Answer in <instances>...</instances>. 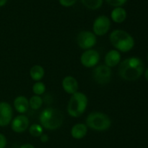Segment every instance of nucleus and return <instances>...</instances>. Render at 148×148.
<instances>
[{
  "label": "nucleus",
  "mask_w": 148,
  "mask_h": 148,
  "mask_svg": "<svg viewBox=\"0 0 148 148\" xmlns=\"http://www.w3.org/2000/svg\"><path fill=\"white\" fill-rule=\"evenodd\" d=\"M110 41L115 49L121 52H128L134 48L135 41L132 35L124 30H113L109 36Z\"/></svg>",
  "instance_id": "3"
},
{
  "label": "nucleus",
  "mask_w": 148,
  "mask_h": 148,
  "mask_svg": "<svg viewBox=\"0 0 148 148\" xmlns=\"http://www.w3.org/2000/svg\"><path fill=\"white\" fill-rule=\"evenodd\" d=\"M85 7L91 10H95L101 8L103 4V0H81Z\"/></svg>",
  "instance_id": "18"
},
{
  "label": "nucleus",
  "mask_w": 148,
  "mask_h": 148,
  "mask_svg": "<svg viewBox=\"0 0 148 148\" xmlns=\"http://www.w3.org/2000/svg\"><path fill=\"white\" fill-rule=\"evenodd\" d=\"M86 125L88 128L97 131H106L111 127V120L109 116L101 112H92L86 118Z\"/></svg>",
  "instance_id": "5"
},
{
  "label": "nucleus",
  "mask_w": 148,
  "mask_h": 148,
  "mask_svg": "<svg viewBox=\"0 0 148 148\" xmlns=\"http://www.w3.org/2000/svg\"><path fill=\"white\" fill-rule=\"evenodd\" d=\"M29 133L33 137H40V135L43 133V128L40 124L33 123L29 126Z\"/></svg>",
  "instance_id": "20"
},
{
  "label": "nucleus",
  "mask_w": 148,
  "mask_h": 148,
  "mask_svg": "<svg viewBox=\"0 0 148 148\" xmlns=\"http://www.w3.org/2000/svg\"><path fill=\"white\" fill-rule=\"evenodd\" d=\"M14 107L17 113L24 114L29 109V100L23 95L18 96L14 100Z\"/></svg>",
  "instance_id": "14"
},
{
  "label": "nucleus",
  "mask_w": 148,
  "mask_h": 148,
  "mask_svg": "<svg viewBox=\"0 0 148 148\" xmlns=\"http://www.w3.org/2000/svg\"><path fill=\"white\" fill-rule=\"evenodd\" d=\"M77 43L79 48L84 50L90 49L96 44L97 38L93 32L83 30L78 33L77 36Z\"/></svg>",
  "instance_id": "7"
},
{
  "label": "nucleus",
  "mask_w": 148,
  "mask_h": 148,
  "mask_svg": "<svg viewBox=\"0 0 148 148\" xmlns=\"http://www.w3.org/2000/svg\"><path fill=\"white\" fill-rule=\"evenodd\" d=\"M105 65L109 68H114L121 62V54L116 49H111L108 52L104 58Z\"/></svg>",
  "instance_id": "13"
},
{
  "label": "nucleus",
  "mask_w": 148,
  "mask_h": 148,
  "mask_svg": "<svg viewBox=\"0 0 148 148\" xmlns=\"http://www.w3.org/2000/svg\"><path fill=\"white\" fill-rule=\"evenodd\" d=\"M20 148H35V147L31 144H24Z\"/></svg>",
  "instance_id": "26"
},
{
  "label": "nucleus",
  "mask_w": 148,
  "mask_h": 148,
  "mask_svg": "<svg viewBox=\"0 0 148 148\" xmlns=\"http://www.w3.org/2000/svg\"><path fill=\"white\" fill-rule=\"evenodd\" d=\"M39 120L42 127L47 130L53 131L62 126L64 121V116L59 109L47 107L40 113Z\"/></svg>",
  "instance_id": "2"
},
{
  "label": "nucleus",
  "mask_w": 148,
  "mask_h": 148,
  "mask_svg": "<svg viewBox=\"0 0 148 148\" xmlns=\"http://www.w3.org/2000/svg\"><path fill=\"white\" fill-rule=\"evenodd\" d=\"M112 71L111 68L106 65H96L92 71V78L97 84L106 85L111 81Z\"/></svg>",
  "instance_id": "6"
},
{
  "label": "nucleus",
  "mask_w": 148,
  "mask_h": 148,
  "mask_svg": "<svg viewBox=\"0 0 148 148\" xmlns=\"http://www.w3.org/2000/svg\"><path fill=\"white\" fill-rule=\"evenodd\" d=\"M12 106L7 102H0V126H8L12 120Z\"/></svg>",
  "instance_id": "10"
},
{
  "label": "nucleus",
  "mask_w": 148,
  "mask_h": 148,
  "mask_svg": "<svg viewBox=\"0 0 148 148\" xmlns=\"http://www.w3.org/2000/svg\"><path fill=\"white\" fill-rule=\"evenodd\" d=\"M88 130V127L85 123H76L71 129V136L75 139H81L86 136Z\"/></svg>",
  "instance_id": "15"
},
{
  "label": "nucleus",
  "mask_w": 148,
  "mask_h": 148,
  "mask_svg": "<svg viewBox=\"0 0 148 148\" xmlns=\"http://www.w3.org/2000/svg\"><path fill=\"white\" fill-rule=\"evenodd\" d=\"M100 54L95 49L85 50L80 56V62L84 67L88 68H94L100 61Z\"/></svg>",
  "instance_id": "9"
},
{
  "label": "nucleus",
  "mask_w": 148,
  "mask_h": 148,
  "mask_svg": "<svg viewBox=\"0 0 148 148\" xmlns=\"http://www.w3.org/2000/svg\"><path fill=\"white\" fill-rule=\"evenodd\" d=\"M7 2V0H0V7L5 5Z\"/></svg>",
  "instance_id": "27"
},
{
  "label": "nucleus",
  "mask_w": 148,
  "mask_h": 148,
  "mask_svg": "<svg viewBox=\"0 0 148 148\" xmlns=\"http://www.w3.org/2000/svg\"><path fill=\"white\" fill-rule=\"evenodd\" d=\"M147 60H148V55H147Z\"/></svg>",
  "instance_id": "29"
},
{
  "label": "nucleus",
  "mask_w": 148,
  "mask_h": 148,
  "mask_svg": "<svg viewBox=\"0 0 148 148\" xmlns=\"http://www.w3.org/2000/svg\"><path fill=\"white\" fill-rule=\"evenodd\" d=\"M88 99L84 93L77 91L72 94L67 104V113L71 117L78 118L86 110Z\"/></svg>",
  "instance_id": "4"
},
{
  "label": "nucleus",
  "mask_w": 148,
  "mask_h": 148,
  "mask_svg": "<svg viewBox=\"0 0 148 148\" xmlns=\"http://www.w3.org/2000/svg\"><path fill=\"white\" fill-rule=\"evenodd\" d=\"M62 85L64 91L71 95L76 93L79 89V84L77 80L72 75L65 76L62 80Z\"/></svg>",
  "instance_id": "12"
},
{
  "label": "nucleus",
  "mask_w": 148,
  "mask_h": 148,
  "mask_svg": "<svg viewBox=\"0 0 148 148\" xmlns=\"http://www.w3.org/2000/svg\"><path fill=\"white\" fill-rule=\"evenodd\" d=\"M30 75L35 81H40L45 75V70L41 65H35L30 68Z\"/></svg>",
  "instance_id": "17"
},
{
  "label": "nucleus",
  "mask_w": 148,
  "mask_h": 148,
  "mask_svg": "<svg viewBox=\"0 0 148 148\" xmlns=\"http://www.w3.org/2000/svg\"><path fill=\"white\" fill-rule=\"evenodd\" d=\"M43 103V100L40 96L33 95L29 100V107L33 110H38Z\"/></svg>",
  "instance_id": "19"
},
{
  "label": "nucleus",
  "mask_w": 148,
  "mask_h": 148,
  "mask_svg": "<svg viewBox=\"0 0 148 148\" xmlns=\"http://www.w3.org/2000/svg\"><path fill=\"white\" fill-rule=\"evenodd\" d=\"M119 65V74L125 81H134L144 73V63L140 58L137 57L127 58L120 62Z\"/></svg>",
  "instance_id": "1"
},
{
  "label": "nucleus",
  "mask_w": 148,
  "mask_h": 148,
  "mask_svg": "<svg viewBox=\"0 0 148 148\" xmlns=\"http://www.w3.org/2000/svg\"><path fill=\"white\" fill-rule=\"evenodd\" d=\"M7 145V139L2 133H0V148H5Z\"/></svg>",
  "instance_id": "24"
},
{
  "label": "nucleus",
  "mask_w": 148,
  "mask_h": 148,
  "mask_svg": "<svg viewBox=\"0 0 148 148\" xmlns=\"http://www.w3.org/2000/svg\"><path fill=\"white\" fill-rule=\"evenodd\" d=\"M111 20L106 15H100L95 19L92 24V32L96 36L106 34L111 28Z\"/></svg>",
  "instance_id": "8"
},
{
  "label": "nucleus",
  "mask_w": 148,
  "mask_h": 148,
  "mask_svg": "<svg viewBox=\"0 0 148 148\" xmlns=\"http://www.w3.org/2000/svg\"><path fill=\"white\" fill-rule=\"evenodd\" d=\"M127 11L122 7H115L111 13V20L116 23H122L127 19Z\"/></svg>",
  "instance_id": "16"
},
{
  "label": "nucleus",
  "mask_w": 148,
  "mask_h": 148,
  "mask_svg": "<svg viewBox=\"0 0 148 148\" xmlns=\"http://www.w3.org/2000/svg\"><path fill=\"white\" fill-rule=\"evenodd\" d=\"M106 2L111 6L114 7H122L124 4H126L127 0H106Z\"/></svg>",
  "instance_id": "22"
},
{
  "label": "nucleus",
  "mask_w": 148,
  "mask_h": 148,
  "mask_svg": "<svg viewBox=\"0 0 148 148\" xmlns=\"http://www.w3.org/2000/svg\"><path fill=\"white\" fill-rule=\"evenodd\" d=\"M40 142H43V143H46L47 142H49V135L46 134V133H42L40 136Z\"/></svg>",
  "instance_id": "25"
},
{
  "label": "nucleus",
  "mask_w": 148,
  "mask_h": 148,
  "mask_svg": "<svg viewBox=\"0 0 148 148\" xmlns=\"http://www.w3.org/2000/svg\"><path fill=\"white\" fill-rule=\"evenodd\" d=\"M145 78L147 80V81H148V68H147L146 71H145Z\"/></svg>",
  "instance_id": "28"
},
{
  "label": "nucleus",
  "mask_w": 148,
  "mask_h": 148,
  "mask_svg": "<svg viewBox=\"0 0 148 148\" xmlns=\"http://www.w3.org/2000/svg\"><path fill=\"white\" fill-rule=\"evenodd\" d=\"M11 128L15 133H23L29 128V119L26 115L20 114L11 121Z\"/></svg>",
  "instance_id": "11"
},
{
  "label": "nucleus",
  "mask_w": 148,
  "mask_h": 148,
  "mask_svg": "<svg viewBox=\"0 0 148 148\" xmlns=\"http://www.w3.org/2000/svg\"><path fill=\"white\" fill-rule=\"evenodd\" d=\"M77 0H59V4L65 7H69L75 4Z\"/></svg>",
  "instance_id": "23"
},
{
  "label": "nucleus",
  "mask_w": 148,
  "mask_h": 148,
  "mask_svg": "<svg viewBox=\"0 0 148 148\" xmlns=\"http://www.w3.org/2000/svg\"><path fill=\"white\" fill-rule=\"evenodd\" d=\"M32 89L35 95L40 96L44 94L46 91V85L41 81H36V83L33 84Z\"/></svg>",
  "instance_id": "21"
}]
</instances>
